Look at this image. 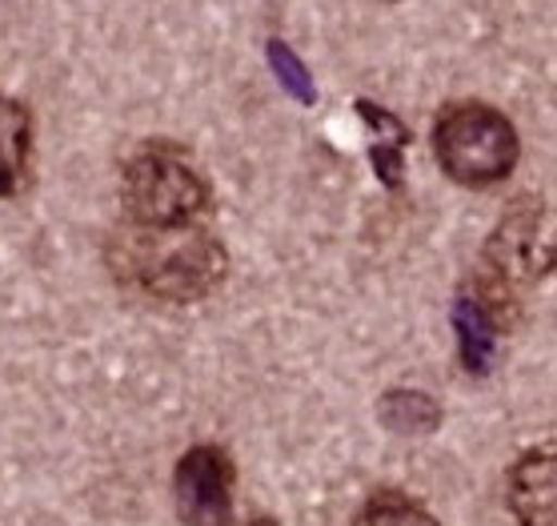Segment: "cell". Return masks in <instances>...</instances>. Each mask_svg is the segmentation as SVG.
Instances as JSON below:
<instances>
[{
  "label": "cell",
  "instance_id": "7c38bea8",
  "mask_svg": "<svg viewBox=\"0 0 557 526\" xmlns=\"http://www.w3.org/2000/svg\"><path fill=\"white\" fill-rule=\"evenodd\" d=\"M354 526H437L430 511H421L418 502L406 499H377L357 514Z\"/></svg>",
  "mask_w": 557,
  "mask_h": 526
},
{
  "label": "cell",
  "instance_id": "8fae6325",
  "mask_svg": "<svg viewBox=\"0 0 557 526\" xmlns=\"http://www.w3.org/2000/svg\"><path fill=\"white\" fill-rule=\"evenodd\" d=\"M265 57H269V69H273V77L285 93H289L297 105H317V81L313 73L305 69V61L297 52L285 45L281 37H273L265 45Z\"/></svg>",
  "mask_w": 557,
  "mask_h": 526
},
{
  "label": "cell",
  "instance_id": "ba28073f",
  "mask_svg": "<svg viewBox=\"0 0 557 526\" xmlns=\"http://www.w3.org/2000/svg\"><path fill=\"white\" fill-rule=\"evenodd\" d=\"M33 157V113L0 93V197L21 193Z\"/></svg>",
  "mask_w": 557,
  "mask_h": 526
},
{
  "label": "cell",
  "instance_id": "52a82bcc",
  "mask_svg": "<svg viewBox=\"0 0 557 526\" xmlns=\"http://www.w3.org/2000/svg\"><path fill=\"white\" fill-rule=\"evenodd\" d=\"M449 321H454L457 334V354H461V366L469 374H490L497 362V321L490 314L482 297L461 294L449 309Z\"/></svg>",
  "mask_w": 557,
  "mask_h": 526
},
{
  "label": "cell",
  "instance_id": "7a4b0ae2",
  "mask_svg": "<svg viewBox=\"0 0 557 526\" xmlns=\"http://www.w3.org/2000/svg\"><path fill=\"white\" fill-rule=\"evenodd\" d=\"M518 129L494 105L461 101L449 105L433 125V157L449 181L466 189H490L518 166Z\"/></svg>",
  "mask_w": 557,
  "mask_h": 526
},
{
  "label": "cell",
  "instance_id": "30bf717a",
  "mask_svg": "<svg viewBox=\"0 0 557 526\" xmlns=\"http://www.w3.org/2000/svg\"><path fill=\"white\" fill-rule=\"evenodd\" d=\"M381 423L389 426L393 435H433L442 426V406L425 394V390H389L377 406Z\"/></svg>",
  "mask_w": 557,
  "mask_h": 526
},
{
  "label": "cell",
  "instance_id": "277c9868",
  "mask_svg": "<svg viewBox=\"0 0 557 526\" xmlns=\"http://www.w3.org/2000/svg\"><path fill=\"white\" fill-rule=\"evenodd\" d=\"M485 270L494 273L497 290H521L554 270V213L545 201L521 197L509 206L485 242Z\"/></svg>",
  "mask_w": 557,
  "mask_h": 526
},
{
  "label": "cell",
  "instance_id": "3957f363",
  "mask_svg": "<svg viewBox=\"0 0 557 526\" xmlns=\"http://www.w3.org/2000/svg\"><path fill=\"white\" fill-rule=\"evenodd\" d=\"M121 197L128 209V225L140 230H173V225H197L209 209V185L193 169V161L169 149L149 145L125 166Z\"/></svg>",
  "mask_w": 557,
  "mask_h": 526
},
{
  "label": "cell",
  "instance_id": "5b68a950",
  "mask_svg": "<svg viewBox=\"0 0 557 526\" xmlns=\"http://www.w3.org/2000/svg\"><path fill=\"white\" fill-rule=\"evenodd\" d=\"M177 518L185 526H233V466L216 447H193L173 478Z\"/></svg>",
  "mask_w": 557,
  "mask_h": 526
},
{
  "label": "cell",
  "instance_id": "5bb4252c",
  "mask_svg": "<svg viewBox=\"0 0 557 526\" xmlns=\"http://www.w3.org/2000/svg\"><path fill=\"white\" fill-rule=\"evenodd\" d=\"M381 4H393V0H381Z\"/></svg>",
  "mask_w": 557,
  "mask_h": 526
},
{
  "label": "cell",
  "instance_id": "8992f818",
  "mask_svg": "<svg viewBox=\"0 0 557 526\" xmlns=\"http://www.w3.org/2000/svg\"><path fill=\"white\" fill-rule=\"evenodd\" d=\"M509 511L521 526H557V463L554 442L521 454L509 470Z\"/></svg>",
  "mask_w": 557,
  "mask_h": 526
},
{
  "label": "cell",
  "instance_id": "6da1fadb",
  "mask_svg": "<svg viewBox=\"0 0 557 526\" xmlns=\"http://www.w3.org/2000/svg\"><path fill=\"white\" fill-rule=\"evenodd\" d=\"M109 261L121 282L161 302H201L228 273L225 245L201 225H173V230L128 225L109 242Z\"/></svg>",
  "mask_w": 557,
  "mask_h": 526
},
{
  "label": "cell",
  "instance_id": "4fadbf2b",
  "mask_svg": "<svg viewBox=\"0 0 557 526\" xmlns=\"http://www.w3.org/2000/svg\"><path fill=\"white\" fill-rule=\"evenodd\" d=\"M253 526H277V523H273V518H257Z\"/></svg>",
  "mask_w": 557,
  "mask_h": 526
},
{
  "label": "cell",
  "instance_id": "9c48e42d",
  "mask_svg": "<svg viewBox=\"0 0 557 526\" xmlns=\"http://www.w3.org/2000/svg\"><path fill=\"white\" fill-rule=\"evenodd\" d=\"M357 117L377 133V142H373V149H369L373 169H377V181L381 185H389V189H397V185H401V173H406L401 154H406V145H409V129L401 125L389 109H381V105L366 101V97L357 101Z\"/></svg>",
  "mask_w": 557,
  "mask_h": 526
}]
</instances>
